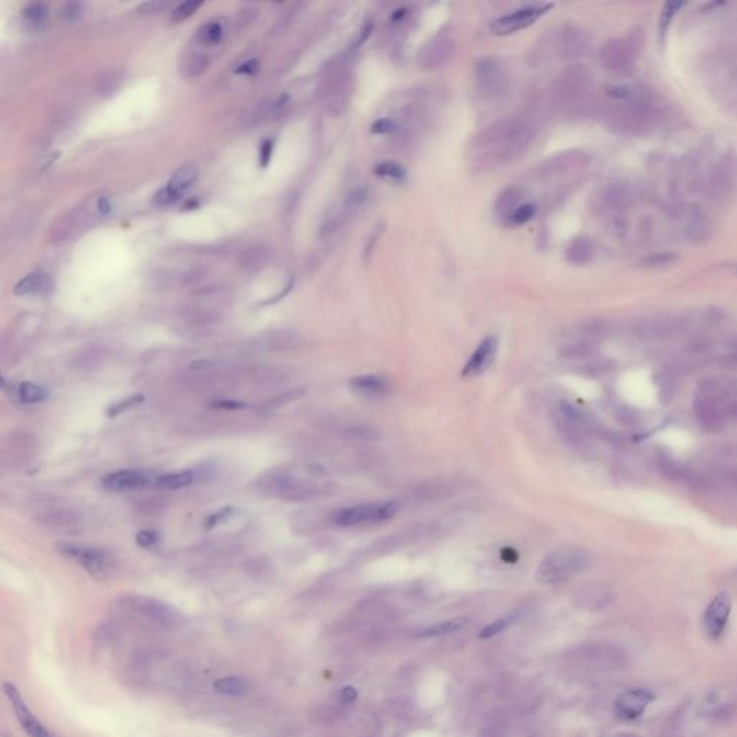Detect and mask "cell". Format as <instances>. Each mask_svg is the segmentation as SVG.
Listing matches in <instances>:
<instances>
[{"label": "cell", "instance_id": "cell-12", "mask_svg": "<svg viewBox=\"0 0 737 737\" xmlns=\"http://www.w3.org/2000/svg\"><path fill=\"white\" fill-rule=\"evenodd\" d=\"M634 59L635 52L632 51V45L625 41H620V39H613V41L608 42L601 51V63L604 68L612 74L621 75L629 72Z\"/></svg>", "mask_w": 737, "mask_h": 737}, {"label": "cell", "instance_id": "cell-11", "mask_svg": "<svg viewBox=\"0 0 737 737\" xmlns=\"http://www.w3.org/2000/svg\"><path fill=\"white\" fill-rule=\"evenodd\" d=\"M55 547L59 553H63L64 556L71 557L72 561L78 562L91 574H103L108 569V557L101 550L65 542L56 543Z\"/></svg>", "mask_w": 737, "mask_h": 737}, {"label": "cell", "instance_id": "cell-32", "mask_svg": "<svg viewBox=\"0 0 737 737\" xmlns=\"http://www.w3.org/2000/svg\"><path fill=\"white\" fill-rule=\"evenodd\" d=\"M270 260V252L263 247H252L247 249L241 256V264L248 271H256L263 268Z\"/></svg>", "mask_w": 737, "mask_h": 737}, {"label": "cell", "instance_id": "cell-3", "mask_svg": "<svg viewBox=\"0 0 737 737\" xmlns=\"http://www.w3.org/2000/svg\"><path fill=\"white\" fill-rule=\"evenodd\" d=\"M592 557L582 549H557L550 552L536 569V579L540 583L553 585L566 582L585 572Z\"/></svg>", "mask_w": 737, "mask_h": 737}, {"label": "cell", "instance_id": "cell-47", "mask_svg": "<svg viewBox=\"0 0 737 737\" xmlns=\"http://www.w3.org/2000/svg\"><path fill=\"white\" fill-rule=\"evenodd\" d=\"M167 6H169V3H166V2H144V3H142L140 6H138L137 10L140 12V13H146V15H149V13H158V12H162V10H165Z\"/></svg>", "mask_w": 737, "mask_h": 737}, {"label": "cell", "instance_id": "cell-15", "mask_svg": "<svg viewBox=\"0 0 737 737\" xmlns=\"http://www.w3.org/2000/svg\"><path fill=\"white\" fill-rule=\"evenodd\" d=\"M654 695L647 690L625 691L615 703V713L622 720H635L647 710Z\"/></svg>", "mask_w": 737, "mask_h": 737}, {"label": "cell", "instance_id": "cell-2", "mask_svg": "<svg viewBox=\"0 0 737 737\" xmlns=\"http://www.w3.org/2000/svg\"><path fill=\"white\" fill-rule=\"evenodd\" d=\"M694 412L703 429L719 431L727 421L737 420V397L717 382H704L695 393Z\"/></svg>", "mask_w": 737, "mask_h": 737}, {"label": "cell", "instance_id": "cell-24", "mask_svg": "<svg viewBox=\"0 0 737 737\" xmlns=\"http://www.w3.org/2000/svg\"><path fill=\"white\" fill-rule=\"evenodd\" d=\"M38 520L41 522L44 526L53 527V529L75 527L79 522L78 515L69 510H51V511L42 513V515L38 517Z\"/></svg>", "mask_w": 737, "mask_h": 737}, {"label": "cell", "instance_id": "cell-6", "mask_svg": "<svg viewBox=\"0 0 737 737\" xmlns=\"http://www.w3.org/2000/svg\"><path fill=\"white\" fill-rule=\"evenodd\" d=\"M399 511V504L395 502L389 503H366L337 511L334 515V523L342 527L377 523L389 520Z\"/></svg>", "mask_w": 737, "mask_h": 737}, {"label": "cell", "instance_id": "cell-17", "mask_svg": "<svg viewBox=\"0 0 737 737\" xmlns=\"http://www.w3.org/2000/svg\"><path fill=\"white\" fill-rule=\"evenodd\" d=\"M499 342L495 337H487L483 343L475 349L463 369L464 377H475L483 374L494 362Z\"/></svg>", "mask_w": 737, "mask_h": 737}, {"label": "cell", "instance_id": "cell-53", "mask_svg": "<svg viewBox=\"0 0 737 737\" xmlns=\"http://www.w3.org/2000/svg\"><path fill=\"white\" fill-rule=\"evenodd\" d=\"M255 71H256V63H254V61H249V63L244 64L242 67H239V69H238V72H242V74H249V75H251V74H254Z\"/></svg>", "mask_w": 737, "mask_h": 737}, {"label": "cell", "instance_id": "cell-48", "mask_svg": "<svg viewBox=\"0 0 737 737\" xmlns=\"http://www.w3.org/2000/svg\"><path fill=\"white\" fill-rule=\"evenodd\" d=\"M395 130V124L389 118H381L372 126V131L376 134H388Z\"/></svg>", "mask_w": 737, "mask_h": 737}, {"label": "cell", "instance_id": "cell-18", "mask_svg": "<svg viewBox=\"0 0 737 737\" xmlns=\"http://www.w3.org/2000/svg\"><path fill=\"white\" fill-rule=\"evenodd\" d=\"M350 390L366 399H374V397H382L389 392V382L379 374H362L356 376L349 382Z\"/></svg>", "mask_w": 737, "mask_h": 737}, {"label": "cell", "instance_id": "cell-36", "mask_svg": "<svg viewBox=\"0 0 737 737\" xmlns=\"http://www.w3.org/2000/svg\"><path fill=\"white\" fill-rule=\"evenodd\" d=\"M122 83H123V76L118 72H107L98 81V92L103 95L113 94L118 90L119 85H122Z\"/></svg>", "mask_w": 737, "mask_h": 737}, {"label": "cell", "instance_id": "cell-49", "mask_svg": "<svg viewBox=\"0 0 737 737\" xmlns=\"http://www.w3.org/2000/svg\"><path fill=\"white\" fill-rule=\"evenodd\" d=\"M247 405L244 402H236V401H228V399H222V401H216L212 404V408L215 409H225V411H236V409H242L245 408Z\"/></svg>", "mask_w": 737, "mask_h": 737}, {"label": "cell", "instance_id": "cell-40", "mask_svg": "<svg viewBox=\"0 0 737 737\" xmlns=\"http://www.w3.org/2000/svg\"><path fill=\"white\" fill-rule=\"evenodd\" d=\"M511 622H513V616H504V618H500V620H497V621L491 622L490 625H487V627L480 632V638H483V640L492 638V636H495L497 634L503 632V631H504Z\"/></svg>", "mask_w": 737, "mask_h": 737}, {"label": "cell", "instance_id": "cell-44", "mask_svg": "<svg viewBox=\"0 0 737 737\" xmlns=\"http://www.w3.org/2000/svg\"><path fill=\"white\" fill-rule=\"evenodd\" d=\"M158 539H160V534L156 530H142L135 536V543L140 547H151L158 542Z\"/></svg>", "mask_w": 737, "mask_h": 737}, {"label": "cell", "instance_id": "cell-54", "mask_svg": "<svg viewBox=\"0 0 737 737\" xmlns=\"http://www.w3.org/2000/svg\"><path fill=\"white\" fill-rule=\"evenodd\" d=\"M209 366H210V365H209L208 361H194V362H192V365H190L192 369H206V367H209Z\"/></svg>", "mask_w": 737, "mask_h": 737}, {"label": "cell", "instance_id": "cell-41", "mask_svg": "<svg viewBox=\"0 0 737 737\" xmlns=\"http://www.w3.org/2000/svg\"><path fill=\"white\" fill-rule=\"evenodd\" d=\"M201 6H202V2H185L182 5H179L173 10L172 21L173 22H182V21H185V19H188L189 16H192Z\"/></svg>", "mask_w": 737, "mask_h": 737}, {"label": "cell", "instance_id": "cell-29", "mask_svg": "<svg viewBox=\"0 0 737 737\" xmlns=\"http://www.w3.org/2000/svg\"><path fill=\"white\" fill-rule=\"evenodd\" d=\"M47 283H48V278L45 275H41L38 272L29 274L24 278V280H21L16 284L15 294L16 295H29V294H36V292L45 294L48 291Z\"/></svg>", "mask_w": 737, "mask_h": 737}, {"label": "cell", "instance_id": "cell-42", "mask_svg": "<svg viewBox=\"0 0 737 737\" xmlns=\"http://www.w3.org/2000/svg\"><path fill=\"white\" fill-rule=\"evenodd\" d=\"M179 197H181V196H179V194H177V193H176V192L167 185L166 188H163L162 190H158V192L154 194L153 202H154L156 205H158V206H167V205L174 204Z\"/></svg>", "mask_w": 737, "mask_h": 737}, {"label": "cell", "instance_id": "cell-21", "mask_svg": "<svg viewBox=\"0 0 737 737\" xmlns=\"http://www.w3.org/2000/svg\"><path fill=\"white\" fill-rule=\"evenodd\" d=\"M588 48L586 35L577 28H566L561 36V51L568 59L577 58L585 53Z\"/></svg>", "mask_w": 737, "mask_h": 737}, {"label": "cell", "instance_id": "cell-5", "mask_svg": "<svg viewBox=\"0 0 737 737\" xmlns=\"http://www.w3.org/2000/svg\"><path fill=\"white\" fill-rule=\"evenodd\" d=\"M123 611L140 618L142 621L160 627V628H177L183 624V616L173 606L153 599L146 596H129L123 599Z\"/></svg>", "mask_w": 737, "mask_h": 737}, {"label": "cell", "instance_id": "cell-51", "mask_svg": "<svg viewBox=\"0 0 737 737\" xmlns=\"http://www.w3.org/2000/svg\"><path fill=\"white\" fill-rule=\"evenodd\" d=\"M340 697H342V700H343V702H346V703H353V702L357 699V691H356V688H353V687H345V688L342 690Z\"/></svg>", "mask_w": 737, "mask_h": 737}, {"label": "cell", "instance_id": "cell-35", "mask_svg": "<svg viewBox=\"0 0 737 737\" xmlns=\"http://www.w3.org/2000/svg\"><path fill=\"white\" fill-rule=\"evenodd\" d=\"M144 401V396L140 393V395H133L130 397H124L123 401H119L114 405H111L108 409H107V416L108 417H115L118 415H122L123 412L134 408L135 405L142 404Z\"/></svg>", "mask_w": 737, "mask_h": 737}, {"label": "cell", "instance_id": "cell-7", "mask_svg": "<svg viewBox=\"0 0 737 737\" xmlns=\"http://www.w3.org/2000/svg\"><path fill=\"white\" fill-rule=\"evenodd\" d=\"M260 487L271 495L287 500H303L314 491L310 484L297 480L295 477L283 471L267 472L260 480Z\"/></svg>", "mask_w": 737, "mask_h": 737}, {"label": "cell", "instance_id": "cell-43", "mask_svg": "<svg viewBox=\"0 0 737 737\" xmlns=\"http://www.w3.org/2000/svg\"><path fill=\"white\" fill-rule=\"evenodd\" d=\"M536 215V206L534 205H522L514 210V213L510 216L511 221L517 225H522L529 222L530 219Z\"/></svg>", "mask_w": 737, "mask_h": 737}, {"label": "cell", "instance_id": "cell-50", "mask_svg": "<svg viewBox=\"0 0 737 737\" xmlns=\"http://www.w3.org/2000/svg\"><path fill=\"white\" fill-rule=\"evenodd\" d=\"M674 260H675V258H674L672 255H670V254H668V255H667V254H659V255L651 256L649 260L647 261V264H648L649 267H656V265L660 267V265H668V264H671Z\"/></svg>", "mask_w": 737, "mask_h": 737}, {"label": "cell", "instance_id": "cell-37", "mask_svg": "<svg viewBox=\"0 0 737 737\" xmlns=\"http://www.w3.org/2000/svg\"><path fill=\"white\" fill-rule=\"evenodd\" d=\"M376 174L392 179V181H396V182H402L406 176V172L404 170L402 166L396 165L393 162H383L376 167Z\"/></svg>", "mask_w": 737, "mask_h": 737}, {"label": "cell", "instance_id": "cell-30", "mask_svg": "<svg viewBox=\"0 0 737 737\" xmlns=\"http://www.w3.org/2000/svg\"><path fill=\"white\" fill-rule=\"evenodd\" d=\"M520 197H522V193L520 190L511 186V188H507L504 189L499 199H497L495 202V210L502 213V215H507V216H511L514 213V210L519 208V202H520Z\"/></svg>", "mask_w": 737, "mask_h": 737}, {"label": "cell", "instance_id": "cell-34", "mask_svg": "<svg viewBox=\"0 0 737 737\" xmlns=\"http://www.w3.org/2000/svg\"><path fill=\"white\" fill-rule=\"evenodd\" d=\"M19 397L25 404H39L48 399V390L32 382H24L19 386Z\"/></svg>", "mask_w": 737, "mask_h": 737}, {"label": "cell", "instance_id": "cell-13", "mask_svg": "<svg viewBox=\"0 0 737 737\" xmlns=\"http://www.w3.org/2000/svg\"><path fill=\"white\" fill-rule=\"evenodd\" d=\"M737 185V160L734 157H726L717 165L710 174L709 189L713 197L727 199L733 194Z\"/></svg>", "mask_w": 737, "mask_h": 737}, {"label": "cell", "instance_id": "cell-16", "mask_svg": "<svg viewBox=\"0 0 737 737\" xmlns=\"http://www.w3.org/2000/svg\"><path fill=\"white\" fill-rule=\"evenodd\" d=\"M454 51L455 42L451 38H435L433 41L427 44L420 52V65L424 69H435L444 65L452 56Z\"/></svg>", "mask_w": 737, "mask_h": 737}, {"label": "cell", "instance_id": "cell-31", "mask_svg": "<svg viewBox=\"0 0 737 737\" xmlns=\"http://www.w3.org/2000/svg\"><path fill=\"white\" fill-rule=\"evenodd\" d=\"M224 36V28L221 24L217 22H209V24H205L204 26H201L197 29L196 35H194V39L197 44H201L204 47H213L216 44H219V41H221Z\"/></svg>", "mask_w": 737, "mask_h": 737}, {"label": "cell", "instance_id": "cell-20", "mask_svg": "<svg viewBox=\"0 0 737 737\" xmlns=\"http://www.w3.org/2000/svg\"><path fill=\"white\" fill-rule=\"evenodd\" d=\"M680 322L671 317H654L640 324V334L645 338H652V340H661V338L671 337L680 330Z\"/></svg>", "mask_w": 737, "mask_h": 737}, {"label": "cell", "instance_id": "cell-25", "mask_svg": "<svg viewBox=\"0 0 737 737\" xmlns=\"http://www.w3.org/2000/svg\"><path fill=\"white\" fill-rule=\"evenodd\" d=\"M213 690L217 694L228 695V697H242L249 691V684L247 680L241 679V677L228 675L217 679L213 683Z\"/></svg>", "mask_w": 737, "mask_h": 737}, {"label": "cell", "instance_id": "cell-52", "mask_svg": "<svg viewBox=\"0 0 737 737\" xmlns=\"http://www.w3.org/2000/svg\"><path fill=\"white\" fill-rule=\"evenodd\" d=\"M271 153H272V142H267L264 143L263 149H261V165L263 166H267L268 162H270V157H271Z\"/></svg>", "mask_w": 737, "mask_h": 737}, {"label": "cell", "instance_id": "cell-38", "mask_svg": "<svg viewBox=\"0 0 737 737\" xmlns=\"http://www.w3.org/2000/svg\"><path fill=\"white\" fill-rule=\"evenodd\" d=\"M306 389L304 388H298V389H292L290 392H284L281 395H278L275 397H272V399L268 402V408L271 409H276V408H281L287 404H291L297 399H300V397H303L306 395Z\"/></svg>", "mask_w": 737, "mask_h": 737}, {"label": "cell", "instance_id": "cell-10", "mask_svg": "<svg viewBox=\"0 0 737 737\" xmlns=\"http://www.w3.org/2000/svg\"><path fill=\"white\" fill-rule=\"evenodd\" d=\"M553 8V5H534L527 6L523 9L515 10L510 15H506L500 19H497L491 24V32L495 35H510L517 31H522L531 24H534L537 19L543 16L546 12H549Z\"/></svg>", "mask_w": 737, "mask_h": 737}, {"label": "cell", "instance_id": "cell-46", "mask_svg": "<svg viewBox=\"0 0 737 737\" xmlns=\"http://www.w3.org/2000/svg\"><path fill=\"white\" fill-rule=\"evenodd\" d=\"M83 15V5L78 2H69L63 8V16L67 21H75Z\"/></svg>", "mask_w": 737, "mask_h": 737}, {"label": "cell", "instance_id": "cell-33", "mask_svg": "<svg viewBox=\"0 0 737 737\" xmlns=\"http://www.w3.org/2000/svg\"><path fill=\"white\" fill-rule=\"evenodd\" d=\"M467 624H468V621L465 618H455V620H449V621H445V622L435 624V625L424 629L420 635L424 636V638H432V636L449 635V634H454L456 631L463 629Z\"/></svg>", "mask_w": 737, "mask_h": 737}, {"label": "cell", "instance_id": "cell-39", "mask_svg": "<svg viewBox=\"0 0 737 737\" xmlns=\"http://www.w3.org/2000/svg\"><path fill=\"white\" fill-rule=\"evenodd\" d=\"M24 15L29 24H33V25L44 24L45 19L48 17V6L42 3H32L25 9Z\"/></svg>", "mask_w": 737, "mask_h": 737}, {"label": "cell", "instance_id": "cell-22", "mask_svg": "<svg viewBox=\"0 0 737 737\" xmlns=\"http://www.w3.org/2000/svg\"><path fill=\"white\" fill-rule=\"evenodd\" d=\"M210 65V59L206 53L202 52H190L181 63V74L188 79L201 76Z\"/></svg>", "mask_w": 737, "mask_h": 737}, {"label": "cell", "instance_id": "cell-26", "mask_svg": "<svg viewBox=\"0 0 737 737\" xmlns=\"http://www.w3.org/2000/svg\"><path fill=\"white\" fill-rule=\"evenodd\" d=\"M604 204L609 209L621 210L625 209L631 204V194L625 186L621 185H611L604 190L602 194Z\"/></svg>", "mask_w": 737, "mask_h": 737}, {"label": "cell", "instance_id": "cell-9", "mask_svg": "<svg viewBox=\"0 0 737 737\" xmlns=\"http://www.w3.org/2000/svg\"><path fill=\"white\" fill-rule=\"evenodd\" d=\"M2 687L5 695L8 697V700L10 702L15 710L19 724H21V727L29 737H53V734L47 729V726L32 713L21 693H19V690L12 683H3Z\"/></svg>", "mask_w": 737, "mask_h": 737}, {"label": "cell", "instance_id": "cell-8", "mask_svg": "<svg viewBox=\"0 0 737 737\" xmlns=\"http://www.w3.org/2000/svg\"><path fill=\"white\" fill-rule=\"evenodd\" d=\"M477 88L484 97H500L507 90V76L503 67L492 58L481 59L475 67Z\"/></svg>", "mask_w": 737, "mask_h": 737}, {"label": "cell", "instance_id": "cell-14", "mask_svg": "<svg viewBox=\"0 0 737 737\" xmlns=\"http://www.w3.org/2000/svg\"><path fill=\"white\" fill-rule=\"evenodd\" d=\"M731 611V601L727 593H719L706 609L704 629L711 640L720 638L723 635Z\"/></svg>", "mask_w": 737, "mask_h": 737}, {"label": "cell", "instance_id": "cell-27", "mask_svg": "<svg viewBox=\"0 0 737 737\" xmlns=\"http://www.w3.org/2000/svg\"><path fill=\"white\" fill-rule=\"evenodd\" d=\"M197 179V167L194 165H185L181 169H177L169 182V186L181 196L182 192L188 190Z\"/></svg>", "mask_w": 737, "mask_h": 737}, {"label": "cell", "instance_id": "cell-4", "mask_svg": "<svg viewBox=\"0 0 737 737\" xmlns=\"http://www.w3.org/2000/svg\"><path fill=\"white\" fill-rule=\"evenodd\" d=\"M611 124L627 134H643L655 122L656 111L647 97L629 103H616L608 114Z\"/></svg>", "mask_w": 737, "mask_h": 737}, {"label": "cell", "instance_id": "cell-28", "mask_svg": "<svg viewBox=\"0 0 737 737\" xmlns=\"http://www.w3.org/2000/svg\"><path fill=\"white\" fill-rule=\"evenodd\" d=\"M194 481V474L192 470L181 471V472H173V474H165L156 478L157 487L165 488V490H179L190 486Z\"/></svg>", "mask_w": 737, "mask_h": 737}, {"label": "cell", "instance_id": "cell-23", "mask_svg": "<svg viewBox=\"0 0 737 737\" xmlns=\"http://www.w3.org/2000/svg\"><path fill=\"white\" fill-rule=\"evenodd\" d=\"M593 252L595 249H593V244L590 242V239L579 236V238L573 239V241L569 244L566 249V256L572 264L585 265L592 260Z\"/></svg>", "mask_w": 737, "mask_h": 737}, {"label": "cell", "instance_id": "cell-19", "mask_svg": "<svg viewBox=\"0 0 737 737\" xmlns=\"http://www.w3.org/2000/svg\"><path fill=\"white\" fill-rule=\"evenodd\" d=\"M149 478L143 474L134 470H122L115 471L103 478V486L104 488L110 491H127V490H137L143 488L147 486Z\"/></svg>", "mask_w": 737, "mask_h": 737}, {"label": "cell", "instance_id": "cell-45", "mask_svg": "<svg viewBox=\"0 0 737 737\" xmlns=\"http://www.w3.org/2000/svg\"><path fill=\"white\" fill-rule=\"evenodd\" d=\"M232 514H233V508L232 507H225L222 510L213 513L210 517H208L206 522H205V530H210V529L216 527L217 524L224 523L228 519V517H231Z\"/></svg>", "mask_w": 737, "mask_h": 737}, {"label": "cell", "instance_id": "cell-1", "mask_svg": "<svg viewBox=\"0 0 737 737\" xmlns=\"http://www.w3.org/2000/svg\"><path fill=\"white\" fill-rule=\"evenodd\" d=\"M531 131L522 122H500L475 138L471 160L481 169H491L514 160L530 144Z\"/></svg>", "mask_w": 737, "mask_h": 737}]
</instances>
